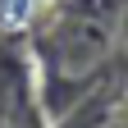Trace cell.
<instances>
[{"label": "cell", "mask_w": 128, "mask_h": 128, "mask_svg": "<svg viewBox=\"0 0 128 128\" xmlns=\"http://www.w3.org/2000/svg\"><path fill=\"white\" fill-rule=\"evenodd\" d=\"M32 18V0H0V23L5 28H23Z\"/></svg>", "instance_id": "obj_1"}]
</instances>
